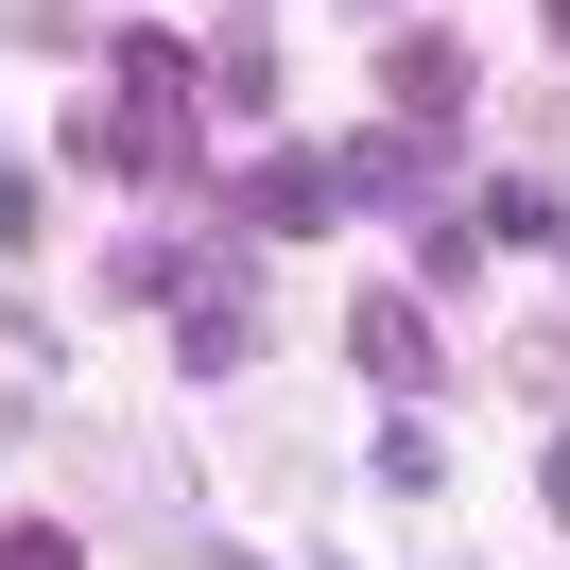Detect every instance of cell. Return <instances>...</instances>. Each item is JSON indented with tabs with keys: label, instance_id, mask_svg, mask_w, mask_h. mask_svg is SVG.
<instances>
[{
	"label": "cell",
	"instance_id": "1",
	"mask_svg": "<svg viewBox=\"0 0 570 570\" xmlns=\"http://www.w3.org/2000/svg\"><path fill=\"white\" fill-rule=\"evenodd\" d=\"M397 105L450 121V105H466V52H450V36H397Z\"/></svg>",
	"mask_w": 570,
	"mask_h": 570
},
{
	"label": "cell",
	"instance_id": "2",
	"mask_svg": "<svg viewBox=\"0 0 570 570\" xmlns=\"http://www.w3.org/2000/svg\"><path fill=\"white\" fill-rule=\"evenodd\" d=\"M0 570H70V535H52V519H36V535H18V553H0Z\"/></svg>",
	"mask_w": 570,
	"mask_h": 570
},
{
	"label": "cell",
	"instance_id": "3",
	"mask_svg": "<svg viewBox=\"0 0 570 570\" xmlns=\"http://www.w3.org/2000/svg\"><path fill=\"white\" fill-rule=\"evenodd\" d=\"M535 484H553V519H570V450H553V466H535Z\"/></svg>",
	"mask_w": 570,
	"mask_h": 570
}]
</instances>
